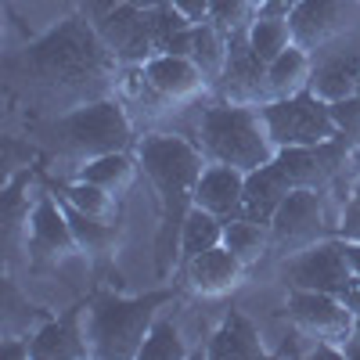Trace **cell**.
Masks as SVG:
<instances>
[{
    "instance_id": "obj_21",
    "label": "cell",
    "mask_w": 360,
    "mask_h": 360,
    "mask_svg": "<svg viewBox=\"0 0 360 360\" xmlns=\"http://www.w3.org/2000/svg\"><path fill=\"white\" fill-rule=\"evenodd\" d=\"M137 173H141V162H137V155H134V152H112V155H101V159L83 162L72 176L90 180V184L105 188L108 195L123 198V195L137 184Z\"/></svg>"
},
{
    "instance_id": "obj_6",
    "label": "cell",
    "mask_w": 360,
    "mask_h": 360,
    "mask_svg": "<svg viewBox=\"0 0 360 360\" xmlns=\"http://www.w3.org/2000/svg\"><path fill=\"white\" fill-rule=\"evenodd\" d=\"M328 238H335V217L328 209V195L310 188L288 191L270 220V252L288 259L317 242H328Z\"/></svg>"
},
{
    "instance_id": "obj_39",
    "label": "cell",
    "mask_w": 360,
    "mask_h": 360,
    "mask_svg": "<svg viewBox=\"0 0 360 360\" xmlns=\"http://www.w3.org/2000/svg\"><path fill=\"white\" fill-rule=\"evenodd\" d=\"M249 4H252L256 11H263V4H266V0H249Z\"/></svg>"
},
{
    "instance_id": "obj_28",
    "label": "cell",
    "mask_w": 360,
    "mask_h": 360,
    "mask_svg": "<svg viewBox=\"0 0 360 360\" xmlns=\"http://www.w3.org/2000/svg\"><path fill=\"white\" fill-rule=\"evenodd\" d=\"M245 37L259 62L270 65L274 58H281L292 47V25H288V18H278V15H256L252 25L245 29Z\"/></svg>"
},
{
    "instance_id": "obj_26",
    "label": "cell",
    "mask_w": 360,
    "mask_h": 360,
    "mask_svg": "<svg viewBox=\"0 0 360 360\" xmlns=\"http://www.w3.org/2000/svg\"><path fill=\"white\" fill-rule=\"evenodd\" d=\"M224 245L245 266H256L270 252V224H259V220H249V217H234V220L224 224Z\"/></svg>"
},
{
    "instance_id": "obj_5",
    "label": "cell",
    "mask_w": 360,
    "mask_h": 360,
    "mask_svg": "<svg viewBox=\"0 0 360 360\" xmlns=\"http://www.w3.org/2000/svg\"><path fill=\"white\" fill-rule=\"evenodd\" d=\"M195 144L202 148L205 162L234 166L242 173H252L278 155L259 115V105H205L195 119Z\"/></svg>"
},
{
    "instance_id": "obj_2",
    "label": "cell",
    "mask_w": 360,
    "mask_h": 360,
    "mask_svg": "<svg viewBox=\"0 0 360 360\" xmlns=\"http://www.w3.org/2000/svg\"><path fill=\"white\" fill-rule=\"evenodd\" d=\"M134 155L141 162V173L148 176L155 198H159V234H155V270L166 281L180 266V231L195 209V188L198 176L209 166L195 137L148 130L137 134Z\"/></svg>"
},
{
    "instance_id": "obj_8",
    "label": "cell",
    "mask_w": 360,
    "mask_h": 360,
    "mask_svg": "<svg viewBox=\"0 0 360 360\" xmlns=\"http://www.w3.org/2000/svg\"><path fill=\"white\" fill-rule=\"evenodd\" d=\"M25 263L33 270H65L72 263L90 266L86 252L79 249L76 234L69 227V217L58 195L40 191L33 205V220H29V238H25Z\"/></svg>"
},
{
    "instance_id": "obj_15",
    "label": "cell",
    "mask_w": 360,
    "mask_h": 360,
    "mask_svg": "<svg viewBox=\"0 0 360 360\" xmlns=\"http://www.w3.org/2000/svg\"><path fill=\"white\" fill-rule=\"evenodd\" d=\"M245 274H249V266L238 259L227 245H213V249H205L198 252L195 259L184 263V281L195 295H205V299H220L234 288H242L245 285Z\"/></svg>"
},
{
    "instance_id": "obj_17",
    "label": "cell",
    "mask_w": 360,
    "mask_h": 360,
    "mask_svg": "<svg viewBox=\"0 0 360 360\" xmlns=\"http://www.w3.org/2000/svg\"><path fill=\"white\" fill-rule=\"evenodd\" d=\"M83 314H86V303L72 307L62 317H51L29 339V360H83V356H90L86 335H83Z\"/></svg>"
},
{
    "instance_id": "obj_7",
    "label": "cell",
    "mask_w": 360,
    "mask_h": 360,
    "mask_svg": "<svg viewBox=\"0 0 360 360\" xmlns=\"http://www.w3.org/2000/svg\"><path fill=\"white\" fill-rule=\"evenodd\" d=\"M259 115H263L266 134L278 152L281 148H314V144H328L339 137L332 105L310 94V90H303L295 98L266 101V105H259Z\"/></svg>"
},
{
    "instance_id": "obj_9",
    "label": "cell",
    "mask_w": 360,
    "mask_h": 360,
    "mask_svg": "<svg viewBox=\"0 0 360 360\" xmlns=\"http://www.w3.org/2000/svg\"><path fill=\"white\" fill-rule=\"evenodd\" d=\"M292 44L317 54L360 29V0H299L288 15Z\"/></svg>"
},
{
    "instance_id": "obj_29",
    "label": "cell",
    "mask_w": 360,
    "mask_h": 360,
    "mask_svg": "<svg viewBox=\"0 0 360 360\" xmlns=\"http://www.w3.org/2000/svg\"><path fill=\"white\" fill-rule=\"evenodd\" d=\"M188 356V346H184V332L169 321V317H159L148 332L144 346H141V356L137 360H184Z\"/></svg>"
},
{
    "instance_id": "obj_23",
    "label": "cell",
    "mask_w": 360,
    "mask_h": 360,
    "mask_svg": "<svg viewBox=\"0 0 360 360\" xmlns=\"http://www.w3.org/2000/svg\"><path fill=\"white\" fill-rule=\"evenodd\" d=\"M65 209V217H69V227L76 234V242L79 249L86 252L90 263H101V259H112L115 245H119V224H105V220H94V217H86L79 213L76 205H69L65 198H58Z\"/></svg>"
},
{
    "instance_id": "obj_22",
    "label": "cell",
    "mask_w": 360,
    "mask_h": 360,
    "mask_svg": "<svg viewBox=\"0 0 360 360\" xmlns=\"http://www.w3.org/2000/svg\"><path fill=\"white\" fill-rule=\"evenodd\" d=\"M51 317H54V314H47V310L37 307V303H29V299L18 292L15 278H4V303H0V335H4V339H33Z\"/></svg>"
},
{
    "instance_id": "obj_34",
    "label": "cell",
    "mask_w": 360,
    "mask_h": 360,
    "mask_svg": "<svg viewBox=\"0 0 360 360\" xmlns=\"http://www.w3.org/2000/svg\"><path fill=\"white\" fill-rule=\"evenodd\" d=\"M176 15H184L191 25H202L209 22V0H169Z\"/></svg>"
},
{
    "instance_id": "obj_10",
    "label": "cell",
    "mask_w": 360,
    "mask_h": 360,
    "mask_svg": "<svg viewBox=\"0 0 360 360\" xmlns=\"http://www.w3.org/2000/svg\"><path fill=\"white\" fill-rule=\"evenodd\" d=\"M349 259L342 252L339 238L317 242L303 252H295L288 259H281V278L288 288H307V292H332L339 295L342 285L349 281Z\"/></svg>"
},
{
    "instance_id": "obj_14",
    "label": "cell",
    "mask_w": 360,
    "mask_h": 360,
    "mask_svg": "<svg viewBox=\"0 0 360 360\" xmlns=\"http://www.w3.org/2000/svg\"><path fill=\"white\" fill-rule=\"evenodd\" d=\"M141 69H144L148 83L173 105H195L205 94H213V83L205 79V72L188 54H155L152 62H144Z\"/></svg>"
},
{
    "instance_id": "obj_16",
    "label": "cell",
    "mask_w": 360,
    "mask_h": 360,
    "mask_svg": "<svg viewBox=\"0 0 360 360\" xmlns=\"http://www.w3.org/2000/svg\"><path fill=\"white\" fill-rule=\"evenodd\" d=\"M195 205L205 209V213L220 217L224 224L245 213V173L234 166H220L209 162L198 176L195 188Z\"/></svg>"
},
{
    "instance_id": "obj_3",
    "label": "cell",
    "mask_w": 360,
    "mask_h": 360,
    "mask_svg": "<svg viewBox=\"0 0 360 360\" xmlns=\"http://www.w3.org/2000/svg\"><path fill=\"white\" fill-rule=\"evenodd\" d=\"M29 137H33L51 159L72 166V173L90 159H101V155H112V152H134V141H137L134 119L119 98H101V101L79 105L72 112L40 119V123L29 130Z\"/></svg>"
},
{
    "instance_id": "obj_12",
    "label": "cell",
    "mask_w": 360,
    "mask_h": 360,
    "mask_svg": "<svg viewBox=\"0 0 360 360\" xmlns=\"http://www.w3.org/2000/svg\"><path fill=\"white\" fill-rule=\"evenodd\" d=\"M213 94L231 105H266V62H259L245 33L227 40V65Z\"/></svg>"
},
{
    "instance_id": "obj_27",
    "label": "cell",
    "mask_w": 360,
    "mask_h": 360,
    "mask_svg": "<svg viewBox=\"0 0 360 360\" xmlns=\"http://www.w3.org/2000/svg\"><path fill=\"white\" fill-rule=\"evenodd\" d=\"M213 245H224V220L195 205L184 220V231H180V266Z\"/></svg>"
},
{
    "instance_id": "obj_19",
    "label": "cell",
    "mask_w": 360,
    "mask_h": 360,
    "mask_svg": "<svg viewBox=\"0 0 360 360\" xmlns=\"http://www.w3.org/2000/svg\"><path fill=\"white\" fill-rule=\"evenodd\" d=\"M288 191H295V188L288 184V176L281 173L278 159H270L266 166L245 173V213L242 217L259 220V224H270Z\"/></svg>"
},
{
    "instance_id": "obj_35",
    "label": "cell",
    "mask_w": 360,
    "mask_h": 360,
    "mask_svg": "<svg viewBox=\"0 0 360 360\" xmlns=\"http://www.w3.org/2000/svg\"><path fill=\"white\" fill-rule=\"evenodd\" d=\"M339 299H342V307L356 317L360 314V274H349V281L342 285V292H339Z\"/></svg>"
},
{
    "instance_id": "obj_20",
    "label": "cell",
    "mask_w": 360,
    "mask_h": 360,
    "mask_svg": "<svg viewBox=\"0 0 360 360\" xmlns=\"http://www.w3.org/2000/svg\"><path fill=\"white\" fill-rule=\"evenodd\" d=\"M310 76H314V54L303 51L299 44H292L281 58L266 65V94L270 101H281V98H295L310 90Z\"/></svg>"
},
{
    "instance_id": "obj_1",
    "label": "cell",
    "mask_w": 360,
    "mask_h": 360,
    "mask_svg": "<svg viewBox=\"0 0 360 360\" xmlns=\"http://www.w3.org/2000/svg\"><path fill=\"white\" fill-rule=\"evenodd\" d=\"M8 72L15 86L40 108V119H51L90 101L115 98L123 65L98 37L94 22L72 15L11 58Z\"/></svg>"
},
{
    "instance_id": "obj_40",
    "label": "cell",
    "mask_w": 360,
    "mask_h": 360,
    "mask_svg": "<svg viewBox=\"0 0 360 360\" xmlns=\"http://www.w3.org/2000/svg\"><path fill=\"white\" fill-rule=\"evenodd\" d=\"M353 335H360V314H356V321H353Z\"/></svg>"
},
{
    "instance_id": "obj_25",
    "label": "cell",
    "mask_w": 360,
    "mask_h": 360,
    "mask_svg": "<svg viewBox=\"0 0 360 360\" xmlns=\"http://www.w3.org/2000/svg\"><path fill=\"white\" fill-rule=\"evenodd\" d=\"M227 33L224 29H217L213 22H202V25H195L191 29V62L205 72V79L213 83V90H217V83H220V76H224V65H227Z\"/></svg>"
},
{
    "instance_id": "obj_18",
    "label": "cell",
    "mask_w": 360,
    "mask_h": 360,
    "mask_svg": "<svg viewBox=\"0 0 360 360\" xmlns=\"http://www.w3.org/2000/svg\"><path fill=\"white\" fill-rule=\"evenodd\" d=\"M202 356H209V360H259V356H266V346H263L259 328L242 310L231 307L224 314L220 328L209 335Z\"/></svg>"
},
{
    "instance_id": "obj_11",
    "label": "cell",
    "mask_w": 360,
    "mask_h": 360,
    "mask_svg": "<svg viewBox=\"0 0 360 360\" xmlns=\"http://www.w3.org/2000/svg\"><path fill=\"white\" fill-rule=\"evenodd\" d=\"M285 317L303 328V332L317 342H335L342 346L353 335V314L342 307V299L332 292H307V288H288Z\"/></svg>"
},
{
    "instance_id": "obj_36",
    "label": "cell",
    "mask_w": 360,
    "mask_h": 360,
    "mask_svg": "<svg viewBox=\"0 0 360 360\" xmlns=\"http://www.w3.org/2000/svg\"><path fill=\"white\" fill-rule=\"evenodd\" d=\"M295 4H299V0H266L259 15H278V18H288V15L295 11Z\"/></svg>"
},
{
    "instance_id": "obj_24",
    "label": "cell",
    "mask_w": 360,
    "mask_h": 360,
    "mask_svg": "<svg viewBox=\"0 0 360 360\" xmlns=\"http://www.w3.org/2000/svg\"><path fill=\"white\" fill-rule=\"evenodd\" d=\"M54 191H58V198H65L69 205H76L79 213L94 217V220H105V224H119V220H123V198L108 195L105 188L90 184V180L72 176V180H62Z\"/></svg>"
},
{
    "instance_id": "obj_30",
    "label": "cell",
    "mask_w": 360,
    "mask_h": 360,
    "mask_svg": "<svg viewBox=\"0 0 360 360\" xmlns=\"http://www.w3.org/2000/svg\"><path fill=\"white\" fill-rule=\"evenodd\" d=\"M256 15L259 11L249 4V0H209V22H213L217 29H224L227 37L245 33Z\"/></svg>"
},
{
    "instance_id": "obj_31",
    "label": "cell",
    "mask_w": 360,
    "mask_h": 360,
    "mask_svg": "<svg viewBox=\"0 0 360 360\" xmlns=\"http://www.w3.org/2000/svg\"><path fill=\"white\" fill-rule=\"evenodd\" d=\"M335 238H342V242H360V176L353 180L349 198H346L342 213L335 220Z\"/></svg>"
},
{
    "instance_id": "obj_13",
    "label": "cell",
    "mask_w": 360,
    "mask_h": 360,
    "mask_svg": "<svg viewBox=\"0 0 360 360\" xmlns=\"http://www.w3.org/2000/svg\"><path fill=\"white\" fill-rule=\"evenodd\" d=\"M310 94H317L328 105L360 94V29L353 33L349 47L335 51V44H328L324 51L314 54Z\"/></svg>"
},
{
    "instance_id": "obj_32",
    "label": "cell",
    "mask_w": 360,
    "mask_h": 360,
    "mask_svg": "<svg viewBox=\"0 0 360 360\" xmlns=\"http://www.w3.org/2000/svg\"><path fill=\"white\" fill-rule=\"evenodd\" d=\"M332 115H335V123H339V134L349 137L360 148V94H353L346 101H335L332 105Z\"/></svg>"
},
{
    "instance_id": "obj_33",
    "label": "cell",
    "mask_w": 360,
    "mask_h": 360,
    "mask_svg": "<svg viewBox=\"0 0 360 360\" xmlns=\"http://www.w3.org/2000/svg\"><path fill=\"white\" fill-rule=\"evenodd\" d=\"M303 342H317V339H310L303 328H295L292 321H288V332L281 335V342H278V349L270 353V356H278V360H285V356H292V360H299V356H310V349H303Z\"/></svg>"
},
{
    "instance_id": "obj_4",
    "label": "cell",
    "mask_w": 360,
    "mask_h": 360,
    "mask_svg": "<svg viewBox=\"0 0 360 360\" xmlns=\"http://www.w3.org/2000/svg\"><path fill=\"white\" fill-rule=\"evenodd\" d=\"M173 292L159 288L137 299L101 292L86 303L83 314V335H86V353L98 360H137L141 346L159 321V310L173 303Z\"/></svg>"
},
{
    "instance_id": "obj_37",
    "label": "cell",
    "mask_w": 360,
    "mask_h": 360,
    "mask_svg": "<svg viewBox=\"0 0 360 360\" xmlns=\"http://www.w3.org/2000/svg\"><path fill=\"white\" fill-rule=\"evenodd\" d=\"M339 242H342V238H339ZM342 252L349 259V270H353V274H360V242H342Z\"/></svg>"
},
{
    "instance_id": "obj_38",
    "label": "cell",
    "mask_w": 360,
    "mask_h": 360,
    "mask_svg": "<svg viewBox=\"0 0 360 360\" xmlns=\"http://www.w3.org/2000/svg\"><path fill=\"white\" fill-rule=\"evenodd\" d=\"M342 356H346V360H360V335H349V339L342 342Z\"/></svg>"
}]
</instances>
